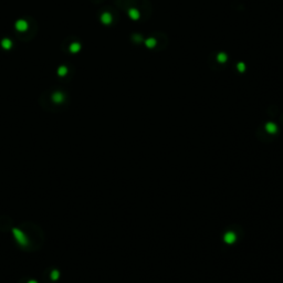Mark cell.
<instances>
[{"instance_id": "ba28073f", "label": "cell", "mask_w": 283, "mask_h": 283, "mask_svg": "<svg viewBox=\"0 0 283 283\" xmlns=\"http://www.w3.org/2000/svg\"><path fill=\"white\" fill-rule=\"evenodd\" d=\"M1 46H2L3 49H6V50H9L10 48L12 46V42L10 41L9 39H3V40L1 41Z\"/></svg>"}, {"instance_id": "8fae6325", "label": "cell", "mask_w": 283, "mask_h": 283, "mask_svg": "<svg viewBox=\"0 0 283 283\" xmlns=\"http://www.w3.org/2000/svg\"><path fill=\"white\" fill-rule=\"evenodd\" d=\"M66 72H68V69H66L65 66H60V68H59V71H58L59 75H65Z\"/></svg>"}, {"instance_id": "9c48e42d", "label": "cell", "mask_w": 283, "mask_h": 283, "mask_svg": "<svg viewBox=\"0 0 283 283\" xmlns=\"http://www.w3.org/2000/svg\"><path fill=\"white\" fill-rule=\"evenodd\" d=\"M81 50V44L80 43H72L71 46H70V51L72 52V53H78L79 51Z\"/></svg>"}, {"instance_id": "52a82bcc", "label": "cell", "mask_w": 283, "mask_h": 283, "mask_svg": "<svg viewBox=\"0 0 283 283\" xmlns=\"http://www.w3.org/2000/svg\"><path fill=\"white\" fill-rule=\"evenodd\" d=\"M276 125L274 124V123H268L266 125H265V129H266V132L268 133H270V134H272V133H275L276 132Z\"/></svg>"}, {"instance_id": "277c9868", "label": "cell", "mask_w": 283, "mask_h": 283, "mask_svg": "<svg viewBox=\"0 0 283 283\" xmlns=\"http://www.w3.org/2000/svg\"><path fill=\"white\" fill-rule=\"evenodd\" d=\"M144 44H145V46L148 48V49H153V48H155L156 44H157V40L153 37L147 38L146 40L144 41Z\"/></svg>"}, {"instance_id": "8992f818", "label": "cell", "mask_w": 283, "mask_h": 283, "mask_svg": "<svg viewBox=\"0 0 283 283\" xmlns=\"http://www.w3.org/2000/svg\"><path fill=\"white\" fill-rule=\"evenodd\" d=\"M236 235L233 233V232H231V231H229V232H227L226 235H225V237H223V239H225V241L227 242V243H229V245H231V243H233L235 241H236Z\"/></svg>"}, {"instance_id": "6da1fadb", "label": "cell", "mask_w": 283, "mask_h": 283, "mask_svg": "<svg viewBox=\"0 0 283 283\" xmlns=\"http://www.w3.org/2000/svg\"><path fill=\"white\" fill-rule=\"evenodd\" d=\"M127 16L132 19V20L137 21V20H139V18H141V12H139V10H137L136 8H129L127 11Z\"/></svg>"}, {"instance_id": "30bf717a", "label": "cell", "mask_w": 283, "mask_h": 283, "mask_svg": "<svg viewBox=\"0 0 283 283\" xmlns=\"http://www.w3.org/2000/svg\"><path fill=\"white\" fill-rule=\"evenodd\" d=\"M246 64L243 63V62H238L237 63V70L240 72V73H243V72H246Z\"/></svg>"}, {"instance_id": "5b68a950", "label": "cell", "mask_w": 283, "mask_h": 283, "mask_svg": "<svg viewBox=\"0 0 283 283\" xmlns=\"http://www.w3.org/2000/svg\"><path fill=\"white\" fill-rule=\"evenodd\" d=\"M216 60H217V62L220 64H225L227 61H228V54L227 53H225V52H219L217 56H216Z\"/></svg>"}, {"instance_id": "7a4b0ae2", "label": "cell", "mask_w": 283, "mask_h": 283, "mask_svg": "<svg viewBox=\"0 0 283 283\" xmlns=\"http://www.w3.org/2000/svg\"><path fill=\"white\" fill-rule=\"evenodd\" d=\"M112 21H113V17H112V15H111L110 12H103L101 15V22L103 25H106V26L111 25Z\"/></svg>"}, {"instance_id": "3957f363", "label": "cell", "mask_w": 283, "mask_h": 283, "mask_svg": "<svg viewBox=\"0 0 283 283\" xmlns=\"http://www.w3.org/2000/svg\"><path fill=\"white\" fill-rule=\"evenodd\" d=\"M16 29H17L18 31H20V32L26 31L28 29L27 21H25V20H18V21L16 22Z\"/></svg>"}]
</instances>
